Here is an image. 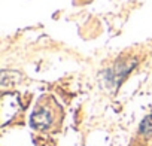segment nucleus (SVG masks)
Instances as JSON below:
<instances>
[{
    "mask_svg": "<svg viewBox=\"0 0 152 146\" xmlns=\"http://www.w3.org/2000/svg\"><path fill=\"white\" fill-rule=\"evenodd\" d=\"M52 124H54V113L48 106H40V107L34 109V112L31 115L33 128L40 130V131H46L51 128Z\"/></svg>",
    "mask_w": 152,
    "mask_h": 146,
    "instance_id": "nucleus-1",
    "label": "nucleus"
},
{
    "mask_svg": "<svg viewBox=\"0 0 152 146\" xmlns=\"http://www.w3.org/2000/svg\"><path fill=\"white\" fill-rule=\"evenodd\" d=\"M140 133L142 134H146V136H151L152 134V115L146 116L140 125Z\"/></svg>",
    "mask_w": 152,
    "mask_h": 146,
    "instance_id": "nucleus-2",
    "label": "nucleus"
}]
</instances>
